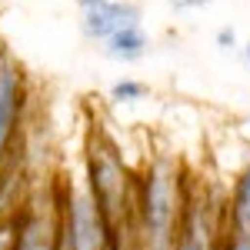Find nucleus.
I'll use <instances>...</instances> for the list:
<instances>
[{"instance_id":"nucleus-1","label":"nucleus","mask_w":250,"mask_h":250,"mask_svg":"<svg viewBox=\"0 0 250 250\" xmlns=\"http://www.w3.org/2000/svg\"><path fill=\"white\" fill-rule=\"evenodd\" d=\"M90 197H94L100 217L107 220V227L114 230L124 217L127 204V177L124 167L110 150H94L90 157Z\"/></svg>"},{"instance_id":"nucleus-2","label":"nucleus","mask_w":250,"mask_h":250,"mask_svg":"<svg viewBox=\"0 0 250 250\" xmlns=\"http://www.w3.org/2000/svg\"><path fill=\"white\" fill-rule=\"evenodd\" d=\"M107 240H110V227L100 217L94 197L90 193H80V190L70 193L60 244L67 250H107Z\"/></svg>"},{"instance_id":"nucleus-3","label":"nucleus","mask_w":250,"mask_h":250,"mask_svg":"<svg viewBox=\"0 0 250 250\" xmlns=\"http://www.w3.org/2000/svg\"><path fill=\"white\" fill-rule=\"evenodd\" d=\"M77 3L83 10V30L94 40H110L114 34L140 23L134 3H120V0H77Z\"/></svg>"},{"instance_id":"nucleus-4","label":"nucleus","mask_w":250,"mask_h":250,"mask_svg":"<svg viewBox=\"0 0 250 250\" xmlns=\"http://www.w3.org/2000/svg\"><path fill=\"white\" fill-rule=\"evenodd\" d=\"M60 233L54 227V220H47L43 213H30L27 220L14 224V240L10 250H57Z\"/></svg>"},{"instance_id":"nucleus-5","label":"nucleus","mask_w":250,"mask_h":250,"mask_svg":"<svg viewBox=\"0 0 250 250\" xmlns=\"http://www.w3.org/2000/svg\"><path fill=\"white\" fill-rule=\"evenodd\" d=\"M17 107H20V77L7 67V70H0V157H3L7 140L14 134Z\"/></svg>"},{"instance_id":"nucleus-6","label":"nucleus","mask_w":250,"mask_h":250,"mask_svg":"<svg viewBox=\"0 0 250 250\" xmlns=\"http://www.w3.org/2000/svg\"><path fill=\"white\" fill-rule=\"evenodd\" d=\"M144 50H147V37H144L140 23L127 27V30H120V34H114L107 40V54L117 60H137V57H144Z\"/></svg>"},{"instance_id":"nucleus-7","label":"nucleus","mask_w":250,"mask_h":250,"mask_svg":"<svg viewBox=\"0 0 250 250\" xmlns=\"http://www.w3.org/2000/svg\"><path fill=\"white\" fill-rule=\"evenodd\" d=\"M173 250H213L210 247V227L204 224V213L190 210L184 230H180V240L173 244Z\"/></svg>"},{"instance_id":"nucleus-8","label":"nucleus","mask_w":250,"mask_h":250,"mask_svg":"<svg viewBox=\"0 0 250 250\" xmlns=\"http://www.w3.org/2000/svg\"><path fill=\"white\" fill-rule=\"evenodd\" d=\"M144 94H147V87L137 83V80H120V83H114V100H140Z\"/></svg>"},{"instance_id":"nucleus-9","label":"nucleus","mask_w":250,"mask_h":250,"mask_svg":"<svg viewBox=\"0 0 250 250\" xmlns=\"http://www.w3.org/2000/svg\"><path fill=\"white\" fill-rule=\"evenodd\" d=\"M230 250H250V230L244 224L233 220V240H230Z\"/></svg>"},{"instance_id":"nucleus-10","label":"nucleus","mask_w":250,"mask_h":250,"mask_svg":"<svg viewBox=\"0 0 250 250\" xmlns=\"http://www.w3.org/2000/svg\"><path fill=\"white\" fill-rule=\"evenodd\" d=\"M10 240H14V227H0V250H10Z\"/></svg>"},{"instance_id":"nucleus-11","label":"nucleus","mask_w":250,"mask_h":250,"mask_svg":"<svg viewBox=\"0 0 250 250\" xmlns=\"http://www.w3.org/2000/svg\"><path fill=\"white\" fill-rule=\"evenodd\" d=\"M204 3H207V0H173V7H180V10H184V7H204Z\"/></svg>"},{"instance_id":"nucleus-12","label":"nucleus","mask_w":250,"mask_h":250,"mask_svg":"<svg viewBox=\"0 0 250 250\" xmlns=\"http://www.w3.org/2000/svg\"><path fill=\"white\" fill-rule=\"evenodd\" d=\"M220 43H233V30H220Z\"/></svg>"},{"instance_id":"nucleus-13","label":"nucleus","mask_w":250,"mask_h":250,"mask_svg":"<svg viewBox=\"0 0 250 250\" xmlns=\"http://www.w3.org/2000/svg\"><path fill=\"white\" fill-rule=\"evenodd\" d=\"M247 63H250V43H247Z\"/></svg>"},{"instance_id":"nucleus-14","label":"nucleus","mask_w":250,"mask_h":250,"mask_svg":"<svg viewBox=\"0 0 250 250\" xmlns=\"http://www.w3.org/2000/svg\"><path fill=\"white\" fill-rule=\"evenodd\" d=\"M57 250H67V247H63V244H60V247H57Z\"/></svg>"}]
</instances>
